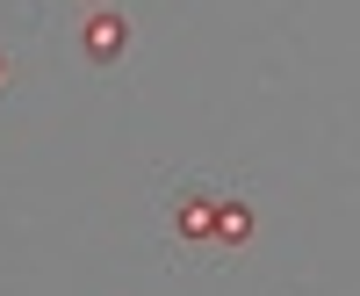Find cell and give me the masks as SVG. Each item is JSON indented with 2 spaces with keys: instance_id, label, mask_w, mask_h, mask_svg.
I'll list each match as a JSON object with an SVG mask.
<instances>
[{
  "instance_id": "cell-1",
  "label": "cell",
  "mask_w": 360,
  "mask_h": 296,
  "mask_svg": "<svg viewBox=\"0 0 360 296\" xmlns=\"http://www.w3.org/2000/svg\"><path fill=\"white\" fill-rule=\"evenodd\" d=\"M173 239L180 246H245L252 210L238 195H217V188H180L173 195Z\"/></svg>"
},
{
  "instance_id": "cell-2",
  "label": "cell",
  "mask_w": 360,
  "mask_h": 296,
  "mask_svg": "<svg viewBox=\"0 0 360 296\" xmlns=\"http://www.w3.org/2000/svg\"><path fill=\"white\" fill-rule=\"evenodd\" d=\"M79 37H86V58H94V66H115V58L130 51V22H123V15H108V8H94Z\"/></svg>"
},
{
  "instance_id": "cell-3",
  "label": "cell",
  "mask_w": 360,
  "mask_h": 296,
  "mask_svg": "<svg viewBox=\"0 0 360 296\" xmlns=\"http://www.w3.org/2000/svg\"><path fill=\"white\" fill-rule=\"evenodd\" d=\"M8 73H15V66H8V51H0V87H8Z\"/></svg>"
},
{
  "instance_id": "cell-4",
  "label": "cell",
  "mask_w": 360,
  "mask_h": 296,
  "mask_svg": "<svg viewBox=\"0 0 360 296\" xmlns=\"http://www.w3.org/2000/svg\"><path fill=\"white\" fill-rule=\"evenodd\" d=\"M94 8H101V0H94Z\"/></svg>"
}]
</instances>
